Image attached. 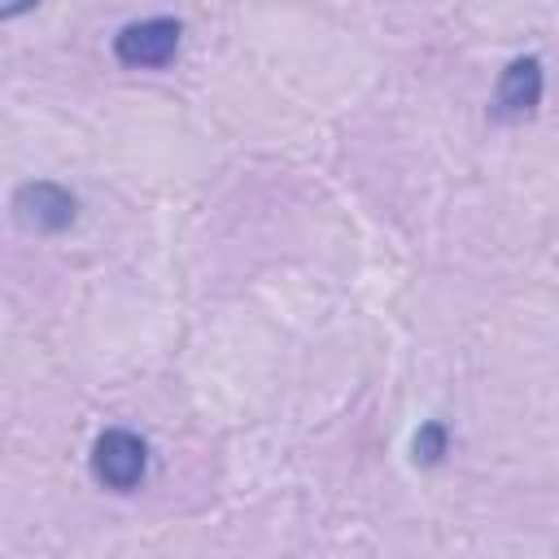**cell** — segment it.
<instances>
[{"label": "cell", "instance_id": "cell-2", "mask_svg": "<svg viewBox=\"0 0 559 559\" xmlns=\"http://www.w3.org/2000/svg\"><path fill=\"white\" fill-rule=\"evenodd\" d=\"M179 35L183 26L175 17H144V22H131L114 35V57L122 66H166L175 52H179Z\"/></svg>", "mask_w": 559, "mask_h": 559}, {"label": "cell", "instance_id": "cell-4", "mask_svg": "<svg viewBox=\"0 0 559 559\" xmlns=\"http://www.w3.org/2000/svg\"><path fill=\"white\" fill-rule=\"evenodd\" d=\"M542 100V61L537 57H515L493 92V118H528Z\"/></svg>", "mask_w": 559, "mask_h": 559}, {"label": "cell", "instance_id": "cell-6", "mask_svg": "<svg viewBox=\"0 0 559 559\" xmlns=\"http://www.w3.org/2000/svg\"><path fill=\"white\" fill-rule=\"evenodd\" d=\"M39 0H0V17H17V13H26V9H35Z\"/></svg>", "mask_w": 559, "mask_h": 559}, {"label": "cell", "instance_id": "cell-3", "mask_svg": "<svg viewBox=\"0 0 559 559\" xmlns=\"http://www.w3.org/2000/svg\"><path fill=\"white\" fill-rule=\"evenodd\" d=\"M13 214L31 231H66L74 223L79 205L61 183H22L13 192Z\"/></svg>", "mask_w": 559, "mask_h": 559}, {"label": "cell", "instance_id": "cell-1", "mask_svg": "<svg viewBox=\"0 0 559 559\" xmlns=\"http://www.w3.org/2000/svg\"><path fill=\"white\" fill-rule=\"evenodd\" d=\"M148 472V445L144 437L127 432V428H109L96 437L92 445V476L114 489V493H131Z\"/></svg>", "mask_w": 559, "mask_h": 559}, {"label": "cell", "instance_id": "cell-5", "mask_svg": "<svg viewBox=\"0 0 559 559\" xmlns=\"http://www.w3.org/2000/svg\"><path fill=\"white\" fill-rule=\"evenodd\" d=\"M441 454H445V428L432 419L415 432V463H437Z\"/></svg>", "mask_w": 559, "mask_h": 559}]
</instances>
